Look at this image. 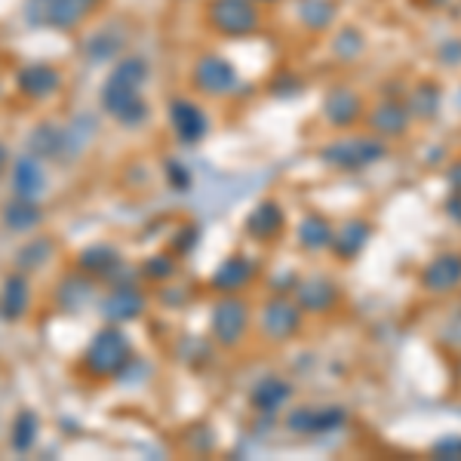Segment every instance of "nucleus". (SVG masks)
I'll list each match as a JSON object with an SVG mask.
<instances>
[{"mask_svg":"<svg viewBox=\"0 0 461 461\" xmlns=\"http://www.w3.org/2000/svg\"><path fill=\"white\" fill-rule=\"evenodd\" d=\"M148 83V62L139 56L120 59L111 68L108 81L102 86V108L111 114L117 124L139 126L148 117V105L142 99V86Z\"/></svg>","mask_w":461,"mask_h":461,"instance_id":"f257e3e1","label":"nucleus"},{"mask_svg":"<svg viewBox=\"0 0 461 461\" xmlns=\"http://www.w3.org/2000/svg\"><path fill=\"white\" fill-rule=\"evenodd\" d=\"M83 370L96 378H114L129 366L133 360V348H129V338L120 329V323H108L105 329H99L90 338L83 351Z\"/></svg>","mask_w":461,"mask_h":461,"instance_id":"f03ea898","label":"nucleus"},{"mask_svg":"<svg viewBox=\"0 0 461 461\" xmlns=\"http://www.w3.org/2000/svg\"><path fill=\"white\" fill-rule=\"evenodd\" d=\"M99 4L102 0H25L22 16L43 31H74L99 10Z\"/></svg>","mask_w":461,"mask_h":461,"instance_id":"7ed1b4c3","label":"nucleus"},{"mask_svg":"<svg viewBox=\"0 0 461 461\" xmlns=\"http://www.w3.org/2000/svg\"><path fill=\"white\" fill-rule=\"evenodd\" d=\"M210 22L215 31L243 38L258 28V13L252 0H213L210 4Z\"/></svg>","mask_w":461,"mask_h":461,"instance_id":"20e7f679","label":"nucleus"},{"mask_svg":"<svg viewBox=\"0 0 461 461\" xmlns=\"http://www.w3.org/2000/svg\"><path fill=\"white\" fill-rule=\"evenodd\" d=\"M16 86L28 99H53L62 86V71L49 62H31L16 71Z\"/></svg>","mask_w":461,"mask_h":461,"instance_id":"39448f33","label":"nucleus"},{"mask_svg":"<svg viewBox=\"0 0 461 461\" xmlns=\"http://www.w3.org/2000/svg\"><path fill=\"white\" fill-rule=\"evenodd\" d=\"M194 86L200 92H206V96H228L237 86V74L219 56H204L194 65Z\"/></svg>","mask_w":461,"mask_h":461,"instance_id":"423d86ee","label":"nucleus"},{"mask_svg":"<svg viewBox=\"0 0 461 461\" xmlns=\"http://www.w3.org/2000/svg\"><path fill=\"white\" fill-rule=\"evenodd\" d=\"M10 185H13V197H25V200H38L47 191V170L43 161L34 154H22L13 161L10 170Z\"/></svg>","mask_w":461,"mask_h":461,"instance_id":"0eeeda50","label":"nucleus"},{"mask_svg":"<svg viewBox=\"0 0 461 461\" xmlns=\"http://www.w3.org/2000/svg\"><path fill=\"white\" fill-rule=\"evenodd\" d=\"M247 333V308L240 305L237 299H225L215 305L213 311V335L219 344L225 348H234L237 342Z\"/></svg>","mask_w":461,"mask_h":461,"instance_id":"6e6552de","label":"nucleus"},{"mask_svg":"<svg viewBox=\"0 0 461 461\" xmlns=\"http://www.w3.org/2000/svg\"><path fill=\"white\" fill-rule=\"evenodd\" d=\"M385 154V145L378 139H348V142H338L326 151V161L333 167L342 170H354V167H366V163L378 161Z\"/></svg>","mask_w":461,"mask_h":461,"instance_id":"1a4fd4ad","label":"nucleus"},{"mask_svg":"<svg viewBox=\"0 0 461 461\" xmlns=\"http://www.w3.org/2000/svg\"><path fill=\"white\" fill-rule=\"evenodd\" d=\"M145 308V295L135 290L133 283H117L102 299V317L108 323H126L135 320Z\"/></svg>","mask_w":461,"mask_h":461,"instance_id":"9d476101","label":"nucleus"},{"mask_svg":"<svg viewBox=\"0 0 461 461\" xmlns=\"http://www.w3.org/2000/svg\"><path fill=\"white\" fill-rule=\"evenodd\" d=\"M170 124L185 145L200 142L206 135V126H210L206 124V114L194 102H188V99H176V102L170 105Z\"/></svg>","mask_w":461,"mask_h":461,"instance_id":"9b49d317","label":"nucleus"},{"mask_svg":"<svg viewBox=\"0 0 461 461\" xmlns=\"http://www.w3.org/2000/svg\"><path fill=\"white\" fill-rule=\"evenodd\" d=\"M31 308V286H28V277L22 271L10 274L4 280V290H0V314L6 320H22Z\"/></svg>","mask_w":461,"mask_h":461,"instance_id":"f8f14e48","label":"nucleus"},{"mask_svg":"<svg viewBox=\"0 0 461 461\" xmlns=\"http://www.w3.org/2000/svg\"><path fill=\"white\" fill-rule=\"evenodd\" d=\"M28 154L40 157V161H59L65 157V126L56 124H38L28 133Z\"/></svg>","mask_w":461,"mask_h":461,"instance_id":"ddd939ff","label":"nucleus"},{"mask_svg":"<svg viewBox=\"0 0 461 461\" xmlns=\"http://www.w3.org/2000/svg\"><path fill=\"white\" fill-rule=\"evenodd\" d=\"M4 219V228L13 230V234H28L43 222V210L38 206V200H25V197H13L10 204L0 213Z\"/></svg>","mask_w":461,"mask_h":461,"instance_id":"4468645a","label":"nucleus"},{"mask_svg":"<svg viewBox=\"0 0 461 461\" xmlns=\"http://www.w3.org/2000/svg\"><path fill=\"white\" fill-rule=\"evenodd\" d=\"M77 268H81V274H90V277H111L120 268V252L108 247V243H92L77 256Z\"/></svg>","mask_w":461,"mask_h":461,"instance_id":"2eb2a0df","label":"nucleus"},{"mask_svg":"<svg viewBox=\"0 0 461 461\" xmlns=\"http://www.w3.org/2000/svg\"><path fill=\"white\" fill-rule=\"evenodd\" d=\"M262 326L271 338H286L290 333H295V326H299V311H295L290 301L277 299V301H271V305L265 308Z\"/></svg>","mask_w":461,"mask_h":461,"instance_id":"dca6fc26","label":"nucleus"},{"mask_svg":"<svg viewBox=\"0 0 461 461\" xmlns=\"http://www.w3.org/2000/svg\"><path fill=\"white\" fill-rule=\"evenodd\" d=\"M120 49H124V34H120L117 28H102V31H96L90 40H86L83 53H86V59H92V62H111V59H117Z\"/></svg>","mask_w":461,"mask_h":461,"instance_id":"f3484780","label":"nucleus"},{"mask_svg":"<svg viewBox=\"0 0 461 461\" xmlns=\"http://www.w3.org/2000/svg\"><path fill=\"white\" fill-rule=\"evenodd\" d=\"M53 256H56V243L49 240V237H34V240H28L25 247L16 252V268L22 274L40 271Z\"/></svg>","mask_w":461,"mask_h":461,"instance_id":"a211bd4d","label":"nucleus"},{"mask_svg":"<svg viewBox=\"0 0 461 461\" xmlns=\"http://www.w3.org/2000/svg\"><path fill=\"white\" fill-rule=\"evenodd\" d=\"M249 277H252V265L247 262V258L234 256L213 274V286L219 292H234V290H240V286H247Z\"/></svg>","mask_w":461,"mask_h":461,"instance_id":"6ab92c4d","label":"nucleus"},{"mask_svg":"<svg viewBox=\"0 0 461 461\" xmlns=\"http://www.w3.org/2000/svg\"><path fill=\"white\" fill-rule=\"evenodd\" d=\"M458 280H461V258L458 256L437 258V262L428 268V274H424V283L437 292H446V290H452V286H458Z\"/></svg>","mask_w":461,"mask_h":461,"instance_id":"aec40b11","label":"nucleus"},{"mask_svg":"<svg viewBox=\"0 0 461 461\" xmlns=\"http://www.w3.org/2000/svg\"><path fill=\"white\" fill-rule=\"evenodd\" d=\"M38 434H40V422L31 409H22L13 419V428H10V446L16 452H31V446L38 443Z\"/></svg>","mask_w":461,"mask_h":461,"instance_id":"412c9836","label":"nucleus"},{"mask_svg":"<svg viewBox=\"0 0 461 461\" xmlns=\"http://www.w3.org/2000/svg\"><path fill=\"white\" fill-rule=\"evenodd\" d=\"M96 135V120L90 114H77L71 126H65V157H77Z\"/></svg>","mask_w":461,"mask_h":461,"instance_id":"4be33fe9","label":"nucleus"},{"mask_svg":"<svg viewBox=\"0 0 461 461\" xmlns=\"http://www.w3.org/2000/svg\"><path fill=\"white\" fill-rule=\"evenodd\" d=\"M360 114V99L354 96L351 90H335L333 96L326 99V117L333 120V124H351V120H357Z\"/></svg>","mask_w":461,"mask_h":461,"instance_id":"5701e85b","label":"nucleus"},{"mask_svg":"<svg viewBox=\"0 0 461 461\" xmlns=\"http://www.w3.org/2000/svg\"><path fill=\"white\" fill-rule=\"evenodd\" d=\"M90 280H81V277H65L59 283V292H56V301H59L62 311H77V308H83L86 301H90Z\"/></svg>","mask_w":461,"mask_h":461,"instance_id":"b1692460","label":"nucleus"},{"mask_svg":"<svg viewBox=\"0 0 461 461\" xmlns=\"http://www.w3.org/2000/svg\"><path fill=\"white\" fill-rule=\"evenodd\" d=\"M280 225H283V215H280V210L274 204H265L249 215L247 230L256 237H271V234H277Z\"/></svg>","mask_w":461,"mask_h":461,"instance_id":"393cba45","label":"nucleus"},{"mask_svg":"<svg viewBox=\"0 0 461 461\" xmlns=\"http://www.w3.org/2000/svg\"><path fill=\"white\" fill-rule=\"evenodd\" d=\"M286 397H290V387H286L283 381H262L258 391L252 394V403H256L258 409H265V413H274V409L283 406Z\"/></svg>","mask_w":461,"mask_h":461,"instance_id":"a878e982","label":"nucleus"},{"mask_svg":"<svg viewBox=\"0 0 461 461\" xmlns=\"http://www.w3.org/2000/svg\"><path fill=\"white\" fill-rule=\"evenodd\" d=\"M299 237H301V247L320 249V247H326V243L333 240V230H329V225L320 219V215H311V219H305V225H301Z\"/></svg>","mask_w":461,"mask_h":461,"instance_id":"bb28decb","label":"nucleus"},{"mask_svg":"<svg viewBox=\"0 0 461 461\" xmlns=\"http://www.w3.org/2000/svg\"><path fill=\"white\" fill-rule=\"evenodd\" d=\"M406 114H403V108L397 105H381L376 114H372V124H376L378 133H400L403 126H406Z\"/></svg>","mask_w":461,"mask_h":461,"instance_id":"cd10ccee","label":"nucleus"},{"mask_svg":"<svg viewBox=\"0 0 461 461\" xmlns=\"http://www.w3.org/2000/svg\"><path fill=\"white\" fill-rule=\"evenodd\" d=\"M335 299V290L329 283H308L305 290H301V305L305 308H314V311H323V308H329Z\"/></svg>","mask_w":461,"mask_h":461,"instance_id":"c85d7f7f","label":"nucleus"},{"mask_svg":"<svg viewBox=\"0 0 461 461\" xmlns=\"http://www.w3.org/2000/svg\"><path fill=\"white\" fill-rule=\"evenodd\" d=\"M301 19L314 28H323L333 22V6H329L326 0H308V4L301 6Z\"/></svg>","mask_w":461,"mask_h":461,"instance_id":"c756f323","label":"nucleus"},{"mask_svg":"<svg viewBox=\"0 0 461 461\" xmlns=\"http://www.w3.org/2000/svg\"><path fill=\"white\" fill-rule=\"evenodd\" d=\"M366 240V228L363 225H348L338 234V249L344 252V256H354V252L363 247Z\"/></svg>","mask_w":461,"mask_h":461,"instance_id":"7c9ffc66","label":"nucleus"},{"mask_svg":"<svg viewBox=\"0 0 461 461\" xmlns=\"http://www.w3.org/2000/svg\"><path fill=\"white\" fill-rule=\"evenodd\" d=\"M142 271H145V277H151V280H167V277H172L176 265H172L170 256H154V258H148Z\"/></svg>","mask_w":461,"mask_h":461,"instance_id":"2f4dec72","label":"nucleus"},{"mask_svg":"<svg viewBox=\"0 0 461 461\" xmlns=\"http://www.w3.org/2000/svg\"><path fill=\"white\" fill-rule=\"evenodd\" d=\"M167 176H170V182H172V188H176V191H188L191 188V172L185 170L178 161L167 163Z\"/></svg>","mask_w":461,"mask_h":461,"instance_id":"473e14b6","label":"nucleus"},{"mask_svg":"<svg viewBox=\"0 0 461 461\" xmlns=\"http://www.w3.org/2000/svg\"><path fill=\"white\" fill-rule=\"evenodd\" d=\"M415 102H419V114H431L434 111V105H437V92L431 90V86H422V90H415Z\"/></svg>","mask_w":461,"mask_h":461,"instance_id":"72a5a7b5","label":"nucleus"},{"mask_svg":"<svg viewBox=\"0 0 461 461\" xmlns=\"http://www.w3.org/2000/svg\"><path fill=\"white\" fill-rule=\"evenodd\" d=\"M6 167H10V148H6L4 142H0V176L6 172Z\"/></svg>","mask_w":461,"mask_h":461,"instance_id":"f704fd0d","label":"nucleus"}]
</instances>
